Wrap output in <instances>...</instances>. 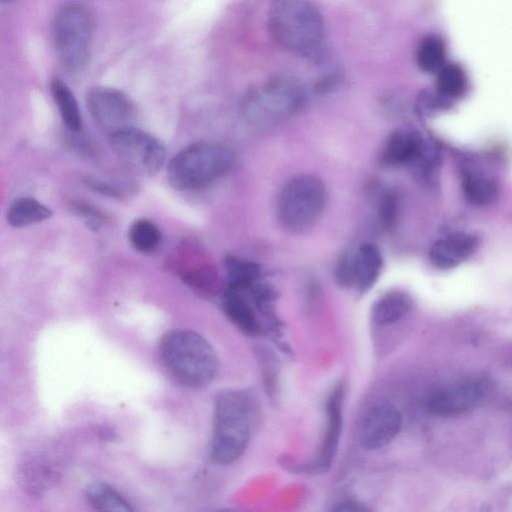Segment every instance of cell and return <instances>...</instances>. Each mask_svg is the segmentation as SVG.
Returning a JSON list of instances; mask_svg holds the SVG:
<instances>
[{
	"label": "cell",
	"mask_w": 512,
	"mask_h": 512,
	"mask_svg": "<svg viewBox=\"0 0 512 512\" xmlns=\"http://www.w3.org/2000/svg\"><path fill=\"white\" fill-rule=\"evenodd\" d=\"M159 352L170 377L184 387H204L217 374L219 361L215 349L195 331L177 329L167 332L160 342Z\"/></svg>",
	"instance_id": "cell-1"
},
{
	"label": "cell",
	"mask_w": 512,
	"mask_h": 512,
	"mask_svg": "<svg viewBox=\"0 0 512 512\" xmlns=\"http://www.w3.org/2000/svg\"><path fill=\"white\" fill-rule=\"evenodd\" d=\"M269 28L275 41L286 50L309 59L320 57L324 23L309 0H274L269 10Z\"/></svg>",
	"instance_id": "cell-2"
},
{
	"label": "cell",
	"mask_w": 512,
	"mask_h": 512,
	"mask_svg": "<svg viewBox=\"0 0 512 512\" xmlns=\"http://www.w3.org/2000/svg\"><path fill=\"white\" fill-rule=\"evenodd\" d=\"M234 161L235 154L228 146L213 141L197 142L171 159L167 178L177 190L199 189L227 174Z\"/></svg>",
	"instance_id": "cell-3"
},
{
	"label": "cell",
	"mask_w": 512,
	"mask_h": 512,
	"mask_svg": "<svg viewBox=\"0 0 512 512\" xmlns=\"http://www.w3.org/2000/svg\"><path fill=\"white\" fill-rule=\"evenodd\" d=\"M252 410L242 391L220 393L215 402L211 455L219 464H230L244 453L250 439Z\"/></svg>",
	"instance_id": "cell-4"
},
{
	"label": "cell",
	"mask_w": 512,
	"mask_h": 512,
	"mask_svg": "<svg viewBox=\"0 0 512 512\" xmlns=\"http://www.w3.org/2000/svg\"><path fill=\"white\" fill-rule=\"evenodd\" d=\"M327 203L323 181L312 174H298L281 188L276 201L279 225L290 234H303L321 218Z\"/></svg>",
	"instance_id": "cell-5"
},
{
	"label": "cell",
	"mask_w": 512,
	"mask_h": 512,
	"mask_svg": "<svg viewBox=\"0 0 512 512\" xmlns=\"http://www.w3.org/2000/svg\"><path fill=\"white\" fill-rule=\"evenodd\" d=\"M305 103V93L294 80L278 77L268 80L245 95L242 112L253 124H268L298 112Z\"/></svg>",
	"instance_id": "cell-6"
},
{
	"label": "cell",
	"mask_w": 512,
	"mask_h": 512,
	"mask_svg": "<svg viewBox=\"0 0 512 512\" xmlns=\"http://www.w3.org/2000/svg\"><path fill=\"white\" fill-rule=\"evenodd\" d=\"M55 48L62 67L70 73L82 71L88 63L92 40V19L80 4L60 8L53 22Z\"/></svg>",
	"instance_id": "cell-7"
},
{
	"label": "cell",
	"mask_w": 512,
	"mask_h": 512,
	"mask_svg": "<svg viewBox=\"0 0 512 512\" xmlns=\"http://www.w3.org/2000/svg\"><path fill=\"white\" fill-rule=\"evenodd\" d=\"M112 150L131 170L143 174L157 173L165 161V146L156 137L134 126L108 136Z\"/></svg>",
	"instance_id": "cell-8"
},
{
	"label": "cell",
	"mask_w": 512,
	"mask_h": 512,
	"mask_svg": "<svg viewBox=\"0 0 512 512\" xmlns=\"http://www.w3.org/2000/svg\"><path fill=\"white\" fill-rule=\"evenodd\" d=\"M86 105L95 124L108 136L133 126L135 107L118 89L93 87L87 92Z\"/></svg>",
	"instance_id": "cell-9"
},
{
	"label": "cell",
	"mask_w": 512,
	"mask_h": 512,
	"mask_svg": "<svg viewBox=\"0 0 512 512\" xmlns=\"http://www.w3.org/2000/svg\"><path fill=\"white\" fill-rule=\"evenodd\" d=\"M483 378L457 382L434 391L427 400V410L437 417H453L476 407L489 392Z\"/></svg>",
	"instance_id": "cell-10"
},
{
	"label": "cell",
	"mask_w": 512,
	"mask_h": 512,
	"mask_svg": "<svg viewBox=\"0 0 512 512\" xmlns=\"http://www.w3.org/2000/svg\"><path fill=\"white\" fill-rule=\"evenodd\" d=\"M401 427V414L389 403L373 405L363 416L359 441L363 448L374 450L391 442Z\"/></svg>",
	"instance_id": "cell-11"
},
{
	"label": "cell",
	"mask_w": 512,
	"mask_h": 512,
	"mask_svg": "<svg viewBox=\"0 0 512 512\" xmlns=\"http://www.w3.org/2000/svg\"><path fill=\"white\" fill-rule=\"evenodd\" d=\"M478 238L467 232H455L437 239L429 250L433 266L441 270L455 268L468 260L477 250Z\"/></svg>",
	"instance_id": "cell-12"
},
{
	"label": "cell",
	"mask_w": 512,
	"mask_h": 512,
	"mask_svg": "<svg viewBox=\"0 0 512 512\" xmlns=\"http://www.w3.org/2000/svg\"><path fill=\"white\" fill-rule=\"evenodd\" d=\"M343 385H337L327 400V427L317 460L313 463L315 471L329 469L336 454L342 429Z\"/></svg>",
	"instance_id": "cell-13"
},
{
	"label": "cell",
	"mask_w": 512,
	"mask_h": 512,
	"mask_svg": "<svg viewBox=\"0 0 512 512\" xmlns=\"http://www.w3.org/2000/svg\"><path fill=\"white\" fill-rule=\"evenodd\" d=\"M423 152V140L418 133L396 130L389 135L383 146L381 162L389 166L413 163L422 157Z\"/></svg>",
	"instance_id": "cell-14"
},
{
	"label": "cell",
	"mask_w": 512,
	"mask_h": 512,
	"mask_svg": "<svg viewBox=\"0 0 512 512\" xmlns=\"http://www.w3.org/2000/svg\"><path fill=\"white\" fill-rule=\"evenodd\" d=\"M383 259L380 250L372 243L362 244L354 252V287L366 291L378 279Z\"/></svg>",
	"instance_id": "cell-15"
},
{
	"label": "cell",
	"mask_w": 512,
	"mask_h": 512,
	"mask_svg": "<svg viewBox=\"0 0 512 512\" xmlns=\"http://www.w3.org/2000/svg\"><path fill=\"white\" fill-rule=\"evenodd\" d=\"M461 189L465 200L475 206L491 204L498 195V185L493 178L469 168L461 172Z\"/></svg>",
	"instance_id": "cell-16"
},
{
	"label": "cell",
	"mask_w": 512,
	"mask_h": 512,
	"mask_svg": "<svg viewBox=\"0 0 512 512\" xmlns=\"http://www.w3.org/2000/svg\"><path fill=\"white\" fill-rule=\"evenodd\" d=\"M222 308L228 319L243 333L255 335L259 331L256 313L240 291L228 289L222 299Z\"/></svg>",
	"instance_id": "cell-17"
},
{
	"label": "cell",
	"mask_w": 512,
	"mask_h": 512,
	"mask_svg": "<svg viewBox=\"0 0 512 512\" xmlns=\"http://www.w3.org/2000/svg\"><path fill=\"white\" fill-rule=\"evenodd\" d=\"M412 307V298L401 290L387 292L378 298L372 306L371 318L378 325L391 324L404 315Z\"/></svg>",
	"instance_id": "cell-18"
},
{
	"label": "cell",
	"mask_w": 512,
	"mask_h": 512,
	"mask_svg": "<svg viewBox=\"0 0 512 512\" xmlns=\"http://www.w3.org/2000/svg\"><path fill=\"white\" fill-rule=\"evenodd\" d=\"M57 478L58 472L45 459H31L24 463L20 470L22 486L32 495L42 494Z\"/></svg>",
	"instance_id": "cell-19"
},
{
	"label": "cell",
	"mask_w": 512,
	"mask_h": 512,
	"mask_svg": "<svg viewBox=\"0 0 512 512\" xmlns=\"http://www.w3.org/2000/svg\"><path fill=\"white\" fill-rule=\"evenodd\" d=\"M50 91L64 125L70 131H80L83 124L82 116L78 102L71 89L61 79L54 78L50 83Z\"/></svg>",
	"instance_id": "cell-20"
},
{
	"label": "cell",
	"mask_w": 512,
	"mask_h": 512,
	"mask_svg": "<svg viewBox=\"0 0 512 512\" xmlns=\"http://www.w3.org/2000/svg\"><path fill=\"white\" fill-rule=\"evenodd\" d=\"M51 215V209L35 198L20 197L9 207L7 222L12 227H24L42 222Z\"/></svg>",
	"instance_id": "cell-21"
},
{
	"label": "cell",
	"mask_w": 512,
	"mask_h": 512,
	"mask_svg": "<svg viewBox=\"0 0 512 512\" xmlns=\"http://www.w3.org/2000/svg\"><path fill=\"white\" fill-rule=\"evenodd\" d=\"M416 63L425 73L437 74L446 62V46L438 35H427L416 49Z\"/></svg>",
	"instance_id": "cell-22"
},
{
	"label": "cell",
	"mask_w": 512,
	"mask_h": 512,
	"mask_svg": "<svg viewBox=\"0 0 512 512\" xmlns=\"http://www.w3.org/2000/svg\"><path fill=\"white\" fill-rule=\"evenodd\" d=\"M88 503L100 511H133L131 504L114 488L105 483H93L85 492Z\"/></svg>",
	"instance_id": "cell-23"
},
{
	"label": "cell",
	"mask_w": 512,
	"mask_h": 512,
	"mask_svg": "<svg viewBox=\"0 0 512 512\" xmlns=\"http://www.w3.org/2000/svg\"><path fill=\"white\" fill-rule=\"evenodd\" d=\"M436 75V91L444 98L452 101L465 94L468 88V79L459 64L446 63Z\"/></svg>",
	"instance_id": "cell-24"
},
{
	"label": "cell",
	"mask_w": 512,
	"mask_h": 512,
	"mask_svg": "<svg viewBox=\"0 0 512 512\" xmlns=\"http://www.w3.org/2000/svg\"><path fill=\"white\" fill-rule=\"evenodd\" d=\"M229 289L243 291L256 283L260 275V267L252 261L229 255L224 260Z\"/></svg>",
	"instance_id": "cell-25"
},
{
	"label": "cell",
	"mask_w": 512,
	"mask_h": 512,
	"mask_svg": "<svg viewBox=\"0 0 512 512\" xmlns=\"http://www.w3.org/2000/svg\"><path fill=\"white\" fill-rule=\"evenodd\" d=\"M130 245L140 253H152L160 245L161 232L155 223L148 219L135 220L128 232Z\"/></svg>",
	"instance_id": "cell-26"
},
{
	"label": "cell",
	"mask_w": 512,
	"mask_h": 512,
	"mask_svg": "<svg viewBox=\"0 0 512 512\" xmlns=\"http://www.w3.org/2000/svg\"><path fill=\"white\" fill-rule=\"evenodd\" d=\"M179 269L183 282L197 291L209 292L217 284V271L209 264L184 265Z\"/></svg>",
	"instance_id": "cell-27"
},
{
	"label": "cell",
	"mask_w": 512,
	"mask_h": 512,
	"mask_svg": "<svg viewBox=\"0 0 512 512\" xmlns=\"http://www.w3.org/2000/svg\"><path fill=\"white\" fill-rule=\"evenodd\" d=\"M398 214L397 196L392 191L383 193L378 205V217L381 225L390 229L394 226Z\"/></svg>",
	"instance_id": "cell-28"
},
{
	"label": "cell",
	"mask_w": 512,
	"mask_h": 512,
	"mask_svg": "<svg viewBox=\"0 0 512 512\" xmlns=\"http://www.w3.org/2000/svg\"><path fill=\"white\" fill-rule=\"evenodd\" d=\"M335 279L341 287H354V253L344 252L341 254L335 268Z\"/></svg>",
	"instance_id": "cell-29"
},
{
	"label": "cell",
	"mask_w": 512,
	"mask_h": 512,
	"mask_svg": "<svg viewBox=\"0 0 512 512\" xmlns=\"http://www.w3.org/2000/svg\"><path fill=\"white\" fill-rule=\"evenodd\" d=\"M70 205L77 214L83 216L87 220L88 225L92 228L97 229L103 223L107 222L106 214L88 203L76 200L71 201Z\"/></svg>",
	"instance_id": "cell-30"
},
{
	"label": "cell",
	"mask_w": 512,
	"mask_h": 512,
	"mask_svg": "<svg viewBox=\"0 0 512 512\" xmlns=\"http://www.w3.org/2000/svg\"><path fill=\"white\" fill-rule=\"evenodd\" d=\"M85 184L90 187L92 190L97 191L101 194L110 196V197H121L122 190L118 187L111 185L106 181H102L97 178L87 177L84 180Z\"/></svg>",
	"instance_id": "cell-31"
},
{
	"label": "cell",
	"mask_w": 512,
	"mask_h": 512,
	"mask_svg": "<svg viewBox=\"0 0 512 512\" xmlns=\"http://www.w3.org/2000/svg\"><path fill=\"white\" fill-rule=\"evenodd\" d=\"M336 510L338 511H362L365 510V507L353 501H344L337 504Z\"/></svg>",
	"instance_id": "cell-32"
},
{
	"label": "cell",
	"mask_w": 512,
	"mask_h": 512,
	"mask_svg": "<svg viewBox=\"0 0 512 512\" xmlns=\"http://www.w3.org/2000/svg\"><path fill=\"white\" fill-rule=\"evenodd\" d=\"M97 433L99 437L106 441H113L116 439V432L112 430L109 426H99L97 429Z\"/></svg>",
	"instance_id": "cell-33"
}]
</instances>
